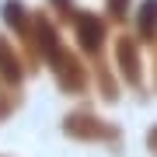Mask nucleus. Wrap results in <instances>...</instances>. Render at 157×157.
<instances>
[{
  "mask_svg": "<svg viewBox=\"0 0 157 157\" xmlns=\"http://www.w3.org/2000/svg\"><path fill=\"white\" fill-rule=\"evenodd\" d=\"M42 67H49L52 73V80H56V87L63 91V94H70V98H80V94H87V87H91V63L87 56L77 49V45H70L67 39H63L52 52H45L42 56Z\"/></svg>",
  "mask_w": 157,
  "mask_h": 157,
  "instance_id": "nucleus-1",
  "label": "nucleus"
},
{
  "mask_svg": "<svg viewBox=\"0 0 157 157\" xmlns=\"http://www.w3.org/2000/svg\"><path fill=\"white\" fill-rule=\"evenodd\" d=\"M63 136L73 143H108V147H122V129H119L115 122H108V119H101L94 108L80 105V108H70L67 115H63Z\"/></svg>",
  "mask_w": 157,
  "mask_h": 157,
  "instance_id": "nucleus-2",
  "label": "nucleus"
},
{
  "mask_svg": "<svg viewBox=\"0 0 157 157\" xmlns=\"http://www.w3.org/2000/svg\"><path fill=\"white\" fill-rule=\"evenodd\" d=\"M0 17H4L7 32L14 35V42L21 45L28 70L35 73V70L42 67V52H39V42H35V17H32V7L21 4V0H4V4H0Z\"/></svg>",
  "mask_w": 157,
  "mask_h": 157,
  "instance_id": "nucleus-3",
  "label": "nucleus"
},
{
  "mask_svg": "<svg viewBox=\"0 0 157 157\" xmlns=\"http://www.w3.org/2000/svg\"><path fill=\"white\" fill-rule=\"evenodd\" d=\"M112 63H115V73L126 87H133L136 94H143V84H147V63H143V42L136 35H115L112 42Z\"/></svg>",
  "mask_w": 157,
  "mask_h": 157,
  "instance_id": "nucleus-4",
  "label": "nucleus"
},
{
  "mask_svg": "<svg viewBox=\"0 0 157 157\" xmlns=\"http://www.w3.org/2000/svg\"><path fill=\"white\" fill-rule=\"evenodd\" d=\"M70 28H73V39H77V49L87 56V63L98 59V56H105V45H108V17L105 14L80 11V7H77Z\"/></svg>",
  "mask_w": 157,
  "mask_h": 157,
  "instance_id": "nucleus-5",
  "label": "nucleus"
},
{
  "mask_svg": "<svg viewBox=\"0 0 157 157\" xmlns=\"http://www.w3.org/2000/svg\"><path fill=\"white\" fill-rule=\"evenodd\" d=\"M28 73H32V70H28V63H25L21 45L14 42V35H4V32H0V80L21 87Z\"/></svg>",
  "mask_w": 157,
  "mask_h": 157,
  "instance_id": "nucleus-6",
  "label": "nucleus"
},
{
  "mask_svg": "<svg viewBox=\"0 0 157 157\" xmlns=\"http://www.w3.org/2000/svg\"><path fill=\"white\" fill-rule=\"evenodd\" d=\"M91 77H94V87H98V98L108 101V105H115L119 101V73L112 70V63L105 56L91 59Z\"/></svg>",
  "mask_w": 157,
  "mask_h": 157,
  "instance_id": "nucleus-7",
  "label": "nucleus"
},
{
  "mask_svg": "<svg viewBox=\"0 0 157 157\" xmlns=\"http://www.w3.org/2000/svg\"><path fill=\"white\" fill-rule=\"evenodd\" d=\"M133 25L143 45H157V0H140V7H133Z\"/></svg>",
  "mask_w": 157,
  "mask_h": 157,
  "instance_id": "nucleus-8",
  "label": "nucleus"
},
{
  "mask_svg": "<svg viewBox=\"0 0 157 157\" xmlns=\"http://www.w3.org/2000/svg\"><path fill=\"white\" fill-rule=\"evenodd\" d=\"M21 101H25L21 87H14V84H7V80H0V122H4V119H11L17 108H21Z\"/></svg>",
  "mask_w": 157,
  "mask_h": 157,
  "instance_id": "nucleus-9",
  "label": "nucleus"
},
{
  "mask_svg": "<svg viewBox=\"0 0 157 157\" xmlns=\"http://www.w3.org/2000/svg\"><path fill=\"white\" fill-rule=\"evenodd\" d=\"M133 0H105V7H101V14L108 17V25H126L129 17H133Z\"/></svg>",
  "mask_w": 157,
  "mask_h": 157,
  "instance_id": "nucleus-10",
  "label": "nucleus"
},
{
  "mask_svg": "<svg viewBox=\"0 0 157 157\" xmlns=\"http://www.w3.org/2000/svg\"><path fill=\"white\" fill-rule=\"evenodd\" d=\"M45 11H49L52 17H56V21L63 25V21H73V14H77V4H73V0H45Z\"/></svg>",
  "mask_w": 157,
  "mask_h": 157,
  "instance_id": "nucleus-11",
  "label": "nucleus"
},
{
  "mask_svg": "<svg viewBox=\"0 0 157 157\" xmlns=\"http://www.w3.org/2000/svg\"><path fill=\"white\" fill-rule=\"evenodd\" d=\"M143 143H147V150H150V157H157V122L147 129V140Z\"/></svg>",
  "mask_w": 157,
  "mask_h": 157,
  "instance_id": "nucleus-12",
  "label": "nucleus"
},
{
  "mask_svg": "<svg viewBox=\"0 0 157 157\" xmlns=\"http://www.w3.org/2000/svg\"><path fill=\"white\" fill-rule=\"evenodd\" d=\"M150 70H154V87H157V45H154V67Z\"/></svg>",
  "mask_w": 157,
  "mask_h": 157,
  "instance_id": "nucleus-13",
  "label": "nucleus"
}]
</instances>
